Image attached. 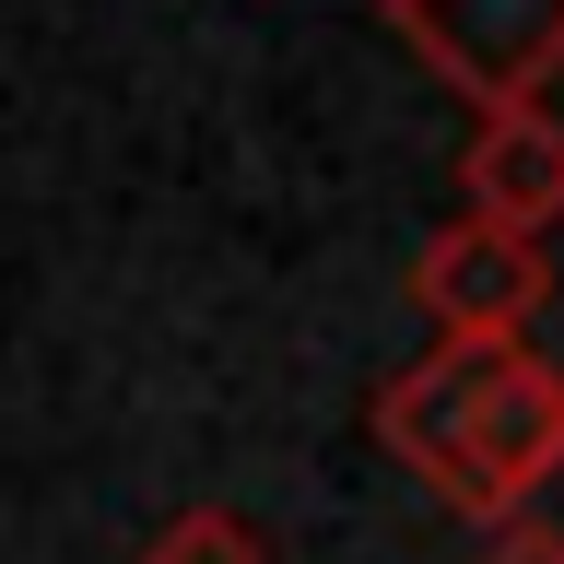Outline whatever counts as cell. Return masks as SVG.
<instances>
[{"instance_id":"6da1fadb","label":"cell","mask_w":564,"mask_h":564,"mask_svg":"<svg viewBox=\"0 0 564 564\" xmlns=\"http://www.w3.org/2000/svg\"><path fill=\"white\" fill-rule=\"evenodd\" d=\"M377 12L447 95H470V118L541 106V83L564 70V0H377Z\"/></svg>"},{"instance_id":"7a4b0ae2","label":"cell","mask_w":564,"mask_h":564,"mask_svg":"<svg viewBox=\"0 0 564 564\" xmlns=\"http://www.w3.org/2000/svg\"><path fill=\"white\" fill-rule=\"evenodd\" d=\"M553 470H564V365L518 352L482 388V412H470V435L447 458V506L458 518H529L553 494Z\"/></svg>"},{"instance_id":"3957f363","label":"cell","mask_w":564,"mask_h":564,"mask_svg":"<svg viewBox=\"0 0 564 564\" xmlns=\"http://www.w3.org/2000/svg\"><path fill=\"white\" fill-rule=\"evenodd\" d=\"M412 294L435 317V341H529V317L553 306V259H541V236L458 212L412 247Z\"/></svg>"},{"instance_id":"277c9868","label":"cell","mask_w":564,"mask_h":564,"mask_svg":"<svg viewBox=\"0 0 564 564\" xmlns=\"http://www.w3.org/2000/svg\"><path fill=\"white\" fill-rule=\"evenodd\" d=\"M529 341H435V352H412L400 377L377 388V447L400 458V470H423V482L447 494V458H458V435H470V412H482V388L518 365Z\"/></svg>"},{"instance_id":"5b68a950","label":"cell","mask_w":564,"mask_h":564,"mask_svg":"<svg viewBox=\"0 0 564 564\" xmlns=\"http://www.w3.org/2000/svg\"><path fill=\"white\" fill-rule=\"evenodd\" d=\"M458 188H470V224H506V236L564 224V118L553 106H494V118H470Z\"/></svg>"},{"instance_id":"8992f818","label":"cell","mask_w":564,"mask_h":564,"mask_svg":"<svg viewBox=\"0 0 564 564\" xmlns=\"http://www.w3.org/2000/svg\"><path fill=\"white\" fill-rule=\"evenodd\" d=\"M141 564H271V541H259L236 506H188V518H165L141 541Z\"/></svg>"},{"instance_id":"52a82bcc","label":"cell","mask_w":564,"mask_h":564,"mask_svg":"<svg viewBox=\"0 0 564 564\" xmlns=\"http://www.w3.org/2000/svg\"><path fill=\"white\" fill-rule=\"evenodd\" d=\"M470 564H564V529L541 518V506H529V518H494V541Z\"/></svg>"}]
</instances>
